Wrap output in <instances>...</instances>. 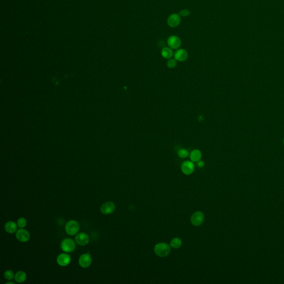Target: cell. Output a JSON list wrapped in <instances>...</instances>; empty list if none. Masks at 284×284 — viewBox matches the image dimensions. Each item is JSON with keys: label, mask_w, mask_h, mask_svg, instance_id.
Wrapping results in <instances>:
<instances>
[{"label": "cell", "mask_w": 284, "mask_h": 284, "mask_svg": "<svg viewBox=\"0 0 284 284\" xmlns=\"http://www.w3.org/2000/svg\"><path fill=\"white\" fill-rule=\"evenodd\" d=\"M167 65L169 68H174L177 65V61L175 58L169 59L167 61Z\"/></svg>", "instance_id": "cell-20"}, {"label": "cell", "mask_w": 284, "mask_h": 284, "mask_svg": "<svg viewBox=\"0 0 284 284\" xmlns=\"http://www.w3.org/2000/svg\"><path fill=\"white\" fill-rule=\"evenodd\" d=\"M283 143H284V140H283Z\"/></svg>", "instance_id": "cell-26"}, {"label": "cell", "mask_w": 284, "mask_h": 284, "mask_svg": "<svg viewBox=\"0 0 284 284\" xmlns=\"http://www.w3.org/2000/svg\"><path fill=\"white\" fill-rule=\"evenodd\" d=\"M181 22L180 16L178 13H173L167 18L168 25L171 28H176Z\"/></svg>", "instance_id": "cell-5"}, {"label": "cell", "mask_w": 284, "mask_h": 284, "mask_svg": "<svg viewBox=\"0 0 284 284\" xmlns=\"http://www.w3.org/2000/svg\"><path fill=\"white\" fill-rule=\"evenodd\" d=\"M75 242L79 245L85 246L89 242L88 235L85 232H80L75 236Z\"/></svg>", "instance_id": "cell-13"}, {"label": "cell", "mask_w": 284, "mask_h": 284, "mask_svg": "<svg viewBox=\"0 0 284 284\" xmlns=\"http://www.w3.org/2000/svg\"><path fill=\"white\" fill-rule=\"evenodd\" d=\"M178 155L180 158L184 159V158H186L189 155V153L188 150H186V149L182 148L178 150Z\"/></svg>", "instance_id": "cell-19"}, {"label": "cell", "mask_w": 284, "mask_h": 284, "mask_svg": "<svg viewBox=\"0 0 284 284\" xmlns=\"http://www.w3.org/2000/svg\"><path fill=\"white\" fill-rule=\"evenodd\" d=\"M167 44L172 49H178L182 45V41L178 36L173 35L168 37Z\"/></svg>", "instance_id": "cell-6"}, {"label": "cell", "mask_w": 284, "mask_h": 284, "mask_svg": "<svg viewBox=\"0 0 284 284\" xmlns=\"http://www.w3.org/2000/svg\"><path fill=\"white\" fill-rule=\"evenodd\" d=\"M189 157L191 161L193 162H198L201 159L202 154L199 149H194L189 154Z\"/></svg>", "instance_id": "cell-14"}, {"label": "cell", "mask_w": 284, "mask_h": 284, "mask_svg": "<svg viewBox=\"0 0 284 284\" xmlns=\"http://www.w3.org/2000/svg\"><path fill=\"white\" fill-rule=\"evenodd\" d=\"M16 238L18 241L21 242H28L30 238V234L29 232L23 228L18 230L16 234Z\"/></svg>", "instance_id": "cell-10"}, {"label": "cell", "mask_w": 284, "mask_h": 284, "mask_svg": "<svg viewBox=\"0 0 284 284\" xmlns=\"http://www.w3.org/2000/svg\"><path fill=\"white\" fill-rule=\"evenodd\" d=\"M71 261V256L65 253H62L59 254L57 258V262L58 264L61 266H67L70 263Z\"/></svg>", "instance_id": "cell-11"}, {"label": "cell", "mask_w": 284, "mask_h": 284, "mask_svg": "<svg viewBox=\"0 0 284 284\" xmlns=\"http://www.w3.org/2000/svg\"><path fill=\"white\" fill-rule=\"evenodd\" d=\"M197 165L199 168H203L205 165V163L202 160H199V162H198Z\"/></svg>", "instance_id": "cell-24"}, {"label": "cell", "mask_w": 284, "mask_h": 284, "mask_svg": "<svg viewBox=\"0 0 284 284\" xmlns=\"http://www.w3.org/2000/svg\"><path fill=\"white\" fill-rule=\"evenodd\" d=\"M75 242L70 238L64 239L61 244V248L65 252H72L75 249Z\"/></svg>", "instance_id": "cell-3"}, {"label": "cell", "mask_w": 284, "mask_h": 284, "mask_svg": "<svg viewBox=\"0 0 284 284\" xmlns=\"http://www.w3.org/2000/svg\"><path fill=\"white\" fill-rule=\"evenodd\" d=\"M79 265L83 268H87L90 266L92 263V258L89 253L82 254L79 258Z\"/></svg>", "instance_id": "cell-8"}, {"label": "cell", "mask_w": 284, "mask_h": 284, "mask_svg": "<svg viewBox=\"0 0 284 284\" xmlns=\"http://www.w3.org/2000/svg\"><path fill=\"white\" fill-rule=\"evenodd\" d=\"M174 58L179 62H184L188 58V53L185 49H178L174 54Z\"/></svg>", "instance_id": "cell-12"}, {"label": "cell", "mask_w": 284, "mask_h": 284, "mask_svg": "<svg viewBox=\"0 0 284 284\" xmlns=\"http://www.w3.org/2000/svg\"><path fill=\"white\" fill-rule=\"evenodd\" d=\"M115 209V205L111 202H107L102 204L101 208V212L103 214L108 215L114 212Z\"/></svg>", "instance_id": "cell-9"}, {"label": "cell", "mask_w": 284, "mask_h": 284, "mask_svg": "<svg viewBox=\"0 0 284 284\" xmlns=\"http://www.w3.org/2000/svg\"><path fill=\"white\" fill-rule=\"evenodd\" d=\"M17 226H18L17 224H16L14 222L10 221V222H8L6 223V224L5 226V230L8 233L12 234V233H14L15 232H16L17 229Z\"/></svg>", "instance_id": "cell-15"}, {"label": "cell", "mask_w": 284, "mask_h": 284, "mask_svg": "<svg viewBox=\"0 0 284 284\" xmlns=\"http://www.w3.org/2000/svg\"><path fill=\"white\" fill-rule=\"evenodd\" d=\"M6 284H15V283H14L13 282H10V281H9V282H6Z\"/></svg>", "instance_id": "cell-25"}, {"label": "cell", "mask_w": 284, "mask_h": 284, "mask_svg": "<svg viewBox=\"0 0 284 284\" xmlns=\"http://www.w3.org/2000/svg\"><path fill=\"white\" fill-rule=\"evenodd\" d=\"M190 11L188 9H183V10L180 11L179 12V15L180 16L182 17H188L190 15Z\"/></svg>", "instance_id": "cell-23"}, {"label": "cell", "mask_w": 284, "mask_h": 284, "mask_svg": "<svg viewBox=\"0 0 284 284\" xmlns=\"http://www.w3.org/2000/svg\"><path fill=\"white\" fill-rule=\"evenodd\" d=\"M14 272L12 270H7L4 273V277L8 280H12L14 278Z\"/></svg>", "instance_id": "cell-22"}, {"label": "cell", "mask_w": 284, "mask_h": 284, "mask_svg": "<svg viewBox=\"0 0 284 284\" xmlns=\"http://www.w3.org/2000/svg\"><path fill=\"white\" fill-rule=\"evenodd\" d=\"M80 226L79 222L74 220H69L66 223L65 226V232L71 236L75 235L79 232Z\"/></svg>", "instance_id": "cell-2"}, {"label": "cell", "mask_w": 284, "mask_h": 284, "mask_svg": "<svg viewBox=\"0 0 284 284\" xmlns=\"http://www.w3.org/2000/svg\"><path fill=\"white\" fill-rule=\"evenodd\" d=\"M194 164L191 160L184 161L181 165V170L182 172L187 175H191L194 172Z\"/></svg>", "instance_id": "cell-7"}, {"label": "cell", "mask_w": 284, "mask_h": 284, "mask_svg": "<svg viewBox=\"0 0 284 284\" xmlns=\"http://www.w3.org/2000/svg\"><path fill=\"white\" fill-rule=\"evenodd\" d=\"M17 224L20 228H23L26 226L27 220L24 218H20V219H18Z\"/></svg>", "instance_id": "cell-21"}, {"label": "cell", "mask_w": 284, "mask_h": 284, "mask_svg": "<svg viewBox=\"0 0 284 284\" xmlns=\"http://www.w3.org/2000/svg\"><path fill=\"white\" fill-rule=\"evenodd\" d=\"M204 220V214L200 211H197L193 213L191 216L190 222L193 226H199L202 224Z\"/></svg>", "instance_id": "cell-4"}, {"label": "cell", "mask_w": 284, "mask_h": 284, "mask_svg": "<svg viewBox=\"0 0 284 284\" xmlns=\"http://www.w3.org/2000/svg\"><path fill=\"white\" fill-rule=\"evenodd\" d=\"M154 251L158 256L161 258L166 257L170 253L171 246L165 242H159L155 245Z\"/></svg>", "instance_id": "cell-1"}, {"label": "cell", "mask_w": 284, "mask_h": 284, "mask_svg": "<svg viewBox=\"0 0 284 284\" xmlns=\"http://www.w3.org/2000/svg\"><path fill=\"white\" fill-rule=\"evenodd\" d=\"M15 279L16 281L17 282H19V283L23 282L26 280V273L23 271H18L15 275Z\"/></svg>", "instance_id": "cell-17"}, {"label": "cell", "mask_w": 284, "mask_h": 284, "mask_svg": "<svg viewBox=\"0 0 284 284\" xmlns=\"http://www.w3.org/2000/svg\"><path fill=\"white\" fill-rule=\"evenodd\" d=\"M161 55L164 58L169 59L174 55L173 50L169 47H164L161 51Z\"/></svg>", "instance_id": "cell-16"}, {"label": "cell", "mask_w": 284, "mask_h": 284, "mask_svg": "<svg viewBox=\"0 0 284 284\" xmlns=\"http://www.w3.org/2000/svg\"><path fill=\"white\" fill-rule=\"evenodd\" d=\"M182 245V241L179 238H174L172 239L170 242V245L171 248L173 249H179L181 247Z\"/></svg>", "instance_id": "cell-18"}]
</instances>
